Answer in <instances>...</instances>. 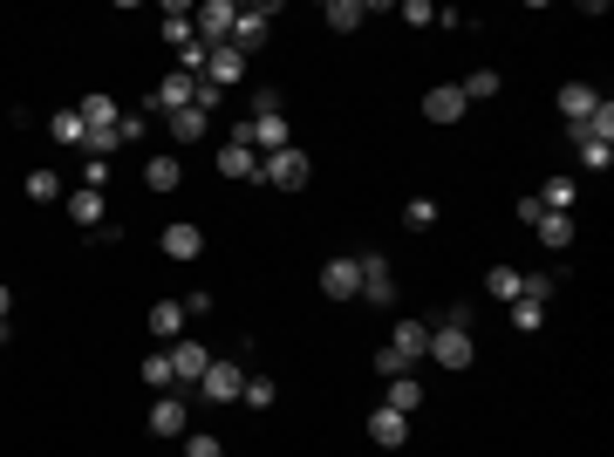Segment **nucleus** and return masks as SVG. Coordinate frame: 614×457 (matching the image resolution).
Masks as SVG:
<instances>
[{
  "instance_id": "aec40b11",
  "label": "nucleus",
  "mask_w": 614,
  "mask_h": 457,
  "mask_svg": "<svg viewBox=\"0 0 614 457\" xmlns=\"http://www.w3.org/2000/svg\"><path fill=\"white\" fill-rule=\"evenodd\" d=\"M383 410H396V417H417V410H423V382H417V376H389Z\"/></svg>"
},
{
  "instance_id": "6ab92c4d",
  "label": "nucleus",
  "mask_w": 614,
  "mask_h": 457,
  "mask_svg": "<svg viewBox=\"0 0 614 457\" xmlns=\"http://www.w3.org/2000/svg\"><path fill=\"white\" fill-rule=\"evenodd\" d=\"M594 110H601L594 82H567V89H560V116H567V130H574V123H587Z\"/></svg>"
},
{
  "instance_id": "7ed1b4c3",
  "label": "nucleus",
  "mask_w": 614,
  "mask_h": 457,
  "mask_svg": "<svg viewBox=\"0 0 614 457\" xmlns=\"http://www.w3.org/2000/svg\"><path fill=\"white\" fill-rule=\"evenodd\" d=\"M226 137H232V144H246V151H260V157H273V151H287V144H294L287 116H246V123H232Z\"/></svg>"
},
{
  "instance_id": "f704fd0d",
  "label": "nucleus",
  "mask_w": 614,
  "mask_h": 457,
  "mask_svg": "<svg viewBox=\"0 0 614 457\" xmlns=\"http://www.w3.org/2000/svg\"><path fill=\"white\" fill-rule=\"evenodd\" d=\"M28 198H35V205H55V191H62V178H55V171H28Z\"/></svg>"
},
{
  "instance_id": "ddd939ff",
  "label": "nucleus",
  "mask_w": 614,
  "mask_h": 457,
  "mask_svg": "<svg viewBox=\"0 0 614 457\" xmlns=\"http://www.w3.org/2000/svg\"><path fill=\"white\" fill-rule=\"evenodd\" d=\"M157 246H164V260H198V253H205V232H198L192 219H171Z\"/></svg>"
},
{
  "instance_id": "f3484780",
  "label": "nucleus",
  "mask_w": 614,
  "mask_h": 457,
  "mask_svg": "<svg viewBox=\"0 0 614 457\" xmlns=\"http://www.w3.org/2000/svg\"><path fill=\"white\" fill-rule=\"evenodd\" d=\"M219 171L226 178H239V185H260V151H246V144H219Z\"/></svg>"
},
{
  "instance_id": "39448f33",
  "label": "nucleus",
  "mask_w": 614,
  "mask_h": 457,
  "mask_svg": "<svg viewBox=\"0 0 614 457\" xmlns=\"http://www.w3.org/2000/svg\"><path fill=\"white\" fill-rule=\"evenodd\" d=\"M205 369H212V348H205V342H192V335L171 342V389H178V396H192Z\"/></svg>"
},
{
  "instance_id": "cd10ccee",
  "label": "nucleus",
  "mask_w": 614,
  "mask_h": 457,
  "mask_svg": "<svg viewBox=\"0 0 614 457\" xmlns=\"http://www.w3.org/2000/svg\"><path fill=\"white\" fill-rule=\"evenodd\" d=\"M76 116L89 123V130H116V116H123V110H116L110 96H82V103H76Z\"/></svg>"
},
{
  "instance_id": "f257e3e1",
  "label": "nucleus",
  "mask_w": 614,
  "mask_h": 457,
  "mask_svg": "<svg viewBox=\"0 0 614 457\" xmlns=\"http://www.w3.org/2000/svg\"><path fill=\"white\" fill-rule=\"evenodd\" d=\"M417 362H430V321H396L389 348H376V376H417Z\"/></svg>"
},
{
  "instance_id": "2eb2a0df",
  "label": "nucleus",
  "mask_w": 614,
  "mask_h": 457,
  "mask_svg": "<svg viewBox=\"0 0 614 457\" xmlns=\"http://www.w3.org/2000/svg\"><path fill=\"white\" fill-rule=\"evenodd\" d=\"M185 328H192L185 301H157V307H151V335H157L164 348H171V342H185Z\"/></svg>"
},
{
  "instance_id": "5701e85b",
  "label": "nucleus",
  "mask_w": 614,
  "mask_h": 457,
  "mask_svg": "<svg viewBox=\"0 0 614 457\" xmlns=\"http://www.w3.org/2000/svg\"><path fill=\"white\" fill-rule=\"evenodd\" d=\"M533 232H539V246H546V253H567V246H574V219H567V212H546Z\"/></svg>"
},
{
  "instance_id": "a878e982",
  "label": "nucleus",
  "mask_w": 614,
  "mask_h": 457,
  "mask_svg": "<svg viewBox=\"0 0 614 457\" xmlns=\"http://www.w3.org/2000/svg\"><path fill=\"white\" fill-rule=\"evenodd\" d=\"M164 130H171L178 144H198V137L212 130V116H205V110H178V116H164Z\"/></svg>"
},
{
  "instance_id": "0eeeda50",
  "label": "nucleus",
  "mask_w": 614,
  "mask_h": 457,
  "mask_svg": "<svg viewBox=\"0 0 614 457\" xmlns=\"http://www.w3.org/2000/svg\"><path fill=\"white\" fill-rule=\"evenodd\" d=\"M232 21H239V7H232V0H205V7H192V35L205 41V48L232 41Z\"/></svg>"
},
{
  "instance_id": "473e14b6",
  "label": "nucleus",
  "mask_w": 614,
  "mask_h": 457,
  "mask_svg": "<svg viewBox=\"0 0 614 457\" xmlns=\"http://www.w3.org/2000/svg\"><path fill=\"white\" fill-rule=\"evenodd\" d=\"M144 137H151V116H144V110L116 116V144H144Z\"/></svg>"
},
{
  "instance_id": "c756f323",
  "label": "nucleus",
  "mask_w": 614,
  "mask_h": 457,
  "mask_svg": "<svg viewBox=\"0 0 614 457\" xmlns=\"http://www.w3.org/2000/svg\"><path fill=\"white\" fill-rule=\"evenodd\" d=\"M458 96L464 103H492V96H499V76H492V69H471V76L458 82Z\"/></svg>"
},
{
  "instance_id": "bb28decb",
  "label": "nucleus",
  "mask_w": 614,
  "mask_h": 457,
  "mask_svg": "<svg viewBox=\"0 0 614 457\" xmlns=\"http://www.w3.org/2000/svg\"><path fill=\"white\" fill-rule=\"evenodd\" d=\"M144 185L151 191H178L185 185V164H178V157H151V164H144Z\"/></svg>"
},
{
  "instance_id": "ea45409f",
  "label": "nucleus",
  "mask_w": 614,
  "mask_h": 457,
  "mask_svg": "<svg viewBox=\"0 0 614 457\" xmlns=\"http://www.w3.org/2000/svg\"><path fill=\"white\" fill-rule=\"evenodd\" d=\"M396 14H403V21H410V28H430V21H437V7H430V0H403V7H396Z\"/></svg>"
},
{
  "instance_id": "9b49d317",
  "label": "nucleus",
  "mask_w": 614,
  "mask_h": 457,
  "mask_svg": "<svg viewBox=\"0 0 614 457\" xmlns=\"http://www.w3.org/2000/svg\"><path fill=\"white\" fill-rule=\"evenodd\" d=\"M355 260H362V301L389 307V301H396V273H389V260H383V253H355Z\"/></svg>"
},
{
  "instance_id": "e433bc0d",
  "label": "nucleus",
  "mask_w": 614,
  "mask_h": 457,
  "mask_svg": "<svg viewBox=\"0 0 614 457\" xmlns=\"http://www.w3.org/2000/svg\"><path fill=\"white\" fill-rule=\"evenodd\" d=\"M403 226H410V232H430V226H437V205H430V198H410V205H403Z\"/></svg>"
},
{
  "instance_id": "a19ab883",
  "label": "nucleus",
  "mask_w": 614,
  "mask_h": 457,
  "mask_svg": "<svg viewBox=\"0 0 614 457\" xmlns=\"http://www.w3.org/2000/svg\"><path fill=\"white\" fill-rule=\"evenodd\" d=\"M580 164H587V171H608V164H614V144H580Z\"/></svg>"
},
{
  "instance_id": "37998d69",
  "label": "nucleus",
  "mask_w": 614,
  "mask_h": 457,
  "mask_svg": "<svg viewBox=\"0 0 614 457\" xmlns=\"http://www.w3.org/2000/svg\"><path fill=\"white\" fill-rule=\"evenodd\" d=\"M7 301H14V294H7V287H0V321H7Z\"/></svg>"
},
{
  "instance_id": "4c0bfd02",
  "label": "nucleus",
  "mask_w": 614,
  "mask_h": 457,
  "mask_svg": "<svg viewBox=\"0 0 614 457\" xmlns=\"http://www.w3.org/2000/svg\"><path fill=\"white\" fill-rule=\"evenodd\" d=\"M185 457H226V451H219V437H205V430H185Z\"/></svg>"
},
{
  "instance_id": "f8f14e48",
  "label": "nucleus",
  "mask_w": 614,
  "mask_h": 457,
  "mask_svg": "<svg viewBox=\"0 0 614 457\" xmlns=\"http://www.w3.org/2000/svg\"><path fill=\"white\" fill-rule=\"evenodd\" d=\"M192 96H198V76H185V69H178V76H164L151 89V110L157 116H178V110H192Z\"/></svg>"
},
{
  "instance_id": "4be33fe9",
  "label": "nucleus",
  "mask_w": 614,
  "mask_h": 457,
  "mask_svg": "<svg viewBox=\"0 0 614 457\" xmlns=\"http://www.w3.org/2000/svg\"><path fill=\"white\" fill-rule=\"evenodd\" d=\"M369 14H376V7H369V0H328V14H321V21H328V28H335V35H355V28H362V21H369Z\"/></svg>"
},
{
  "instance_id": "79ce46f5",
  "label": "nucleus",
  "mask_w": 614,
  "mask_h": 457,
  "mask_svg": "<svg viewBox=\"0 0 614 457\" xmlns=\"http://www.w3.org/2000/svg\"><path fill=\"white\" fill-rule=\"evenodd\" d=\"M253 116H280V89L260 82V89H253Z\"/></svg>"
},
{
  "instance_id": "c9c22d12",
  "label": "nucleus",
  "mask_w": 614,
  "mask_h": 457,
  "mask_svg": "<svg viewBox=\"0 0 614 457\" xmlns=\"http://www.w3.org/2000/svg\"><path fill=\"white\" fill-rule=\"evenodd\" d=\"M239 403H246V410H273V382H267V376H246Z\"/></svg>"
},
{
  "instance_id": "2f4dec72",
  "label": "nucleus",
  "mask_w": 614,
  "mask_h": 457,
  "mask_svg": "<svg viewBox=\"0 0 614 457\" xmlns=\"http://www.w3.org/2000/svg\"><path fill=\"white\" fill-rule=\"evenodd\" d=\"M137 376H144V382H151V389H157V396H164V389H171V348H151Z\"/></svg>"
},
{
  "instance_id": "412c9836",
  "label": "nucleus",
  "mask_w": 614,
  "mask_h": 457,
  "mask_svg": "<svg viewBox=\"0 0 614 457\" xmlns=\"http://www.w3.org/2000/svg\"><path fill=\"white\" fill-rule=\"evenodd\" d=\"M69 226H82V232H103V191H69Z\"/></svg>"
},
{
  "instance_id": "58836bf2",
  "label": "nucleus",
  "mask_w": 614,
  "mask_h": 457,
  "mask_svg": "<svg viewBox=\"0 0 614 457\" xmlns=\"http://www.w3.org/2000/svg\"><path fill=\"white\" fill-rule=\"evenodd\" d=\"M110 185V164L103 157H82V191H103Z\"/></svg>"
},
{
  "instance_id": "1a4fd4ad",
  "label": "nucleus",
  "mask_w": 614,
  "mask_h": 457,
  "mask_svg": "<svg viewBox=\"0 0 614 457\" xmlns=\"http://www.w3.org/2000/svg\"><path fill=\"white\" fill-rule=\"evenodd\" d=\"M321 294H328V301H362V260H355V253L328 260V267H321Z\"/></svg>"
},
{
  "instance_id": "b1692460",
  "label": "nucleus",
  "mask_w": 614,
  "mask_h": 457,
  "mask_svg": "<svg viewBox=\"0 0 614 457\" xmlns=\"http://www.w3.org/2000/svg\"><path fill=\"white\" fill-rule=\"evenodd\" d=\"M48 137L69 144V151H82V144H89V123H82L76 110H55V116H48Z\"/></svg>"
},
{
  "instance_id": "6e6552de",
  "label": "nucleus",
  "mask_w": 614,
  "mask_h": 457,
  "mask_svg": "<svg viewBox=\"0 0 614 457\" xmlns=\"http://www.w3.org/2000/svg\"><path fill=\"white\" fill-rule=\"evenodd\" d=\"M192 430V396H178V389H164L151 403V437H185Z\"/></svg>"
},
{
  "instance_id": "c85d7f7f",
  "label": "nucleus",
  "mask_w": 614,
  "mask_h": 457,
  "mask_svg": "<svg viewBox=\"0 0 614 457\" xmlns=\"http://www.w3.org/2000/svg\"><path fill=\"white\" fill-rule=\"evenodd\" d=\"M157 28H164V41H171V48H185V41H192V7H178V0H171Z\"/></svg>"
},
{
  "instance_id": "f03ea898",
  "label": "nucleus",
  "mask_w": 614,
  "mask_h": 457,
  "mask_svg": "<svg viewBox=\"0 0 614 457\" xmlns=\"http://www.w3.org/2000/svg\"><path fill=\"white\" fill-rule=\"evenodd\" d=\"M239 389H246V362L239 355H212V369L198 376V403H239Z\"/></svg>"
},
{
  "instance_id": "4468645a",
  "label": "nucleus",
  "mask_w": 614,
  "mask_h": 457,
  "mask_svg": "<svg viewBox=\"0 0 614 457\" xmlns=\"http://www.w3.org/2000/svg\"><path fill=\"white\" fill-rule=\"evenodd\" d=\"M205 82H212V89H232V82H246V55H239L232 41H219V48H212V62H205Z\"/></svg>"
},
{
  "instance_id": "7c9ffc66",
  "label": "nucleus",
  "mask_w": 614,
  "mask_h": 457,
  "mask_svg": "<svg viewBox=\"0 0 614 457\" xmlns=\"http://www.w3.org/2000/svg\"><path fill=\"white\" fill-rule=\"evenodd\" d=\"M519 280H526L519 267H492L485 273V294H492V301H519Z\"/></svg>"
},
{
  "instance_id": "20e7f679",
  "label": "nucleus",
  "mask_w": 614,
  "mask_h": 457,
  "mask_svg": "<svg viewBox=\"0 0 614 457\" xmlns=\"http://www.w3.org/2000/svg\"><path fill=\"white\" fill-rule=\"evenodd\" d=\"M430 362H437V369H471V362H478V342H471V328H451V321H437V328H430Z\"/></svg>"
},
{
  "instance_id": "393cba45",
  "label": "nucleus",
  "mask_w": 614,
  "mask_h": 457,
  "mask_svg": "<svg viewBox=\"0 0 614 457\" xmlns=\"http://www.w3.org/2000/svg\"><path fill=\"white\" fill-rule=\"evenodd\" d=\"M539 205H546V212H567V219H574V198H580V185L574 178H546V191H533Z\"/></svg>"
},
{
  "instance_id": "423d86ee",
  "label": "nucleus",
  "mask_w": 614,
  "mask_h": 457,
  "mask_svg": "<svg viewBox=\"0 0 614 457\" xmlns=\"http://www.w3.org/2000/svg\"><path fill=\"white\" fill-rule=\"evenodd\" d=\"M307 171H314V164H307V151H294V144L273 151V157H260V185H273V191H301Z\"/></svg>"
},
{
  "instance_id": "a211bd4d",
  "label": "nucleus",
  "mask_w": 614,
  "mask_h": 457,
  "mask_svg": "<svg viewBox=\"0 0 614 457\" xmlns=\"http://www.w3.org/2000/svg\"><path fill=\"white\" fill-rule=\"evenodd\" d=\"M369 437H376L383 451H403V444H410V417H396V410L376 403V410H369Z\"/></svg>"
},
{
  "instance_id": "9d476101",
  "label": "nucleus",
  "mask_w": 614,
  "mask_h": 457,
  "mask_svg": "<svg viewBox=\"0 0 614 457\" xmlns=\"http://www.w3.org/2000/svg\"><path fill=\"white\" fill-rule=\"evenodd\" d=\"M273 35V7H239V21H232V48L253 62V48H267Z\"/></svg>"
},
{
  "instance_id": "72a5a7b5",
  "label": "nucleus",
  "mask_w": 614,
  "mask_h": 457,
  "mask_svg": "<svg viewBox=\"0 0 614 457\" xmlns=\"http://www.w3.org/2000/svg\"><path fill=\"white\" fill-rule=\"evenodd\" d=\"M539 321H546V301H512V328L519 335H539Z\"/></svg>"
},
{
  "instance_id": "dca6fc26",
  "label": "nucleus",
  "mask_w": 614,
  "mask_h": 457,
  "mask_svg": "<svg viewBox=\"0 0 614 457\" xmlns=\"http://www.w3.org/2000/svg\"><path fill=\"white\" fill-rule=\"evenodd\" d=\"M464 110H471V103L458 96V82H437V89L423 96V116H430V123H464Z\"/></svg>"
}]
</instances>
